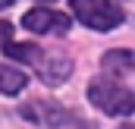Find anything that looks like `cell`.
I'll use <instances>...</instances> for the list:
<instances>
[{"instance_id":"cell-10","label":"cell","mask_w":135,"mask_h":129,"mask_svg":"<svg viewBox=\"0 0 135 129\" xmlns=\"http://www.w3.org/2000/svg\"><path fill=\"white\" fill-rule=\"evenodd\" d=\"M9 3H13V0H0V10H6V6H9Z\"/></svg>"},{"instance_id":"cell-8","label":"cell","mask_w":135,"mask_h":129,"mask_svg":"<svg viewBox=\"0 0 135 129\" xmlns=\"http://www.w3.org/2000/svg\"><path fill=\"white\" fill-rule=\"evenodd\" d=\"M3 54L13 57V60H19V63H35L41 57V47H35V44H16L13 38H3Z\"/></svg>"},{"instance_id":"cell-3","label":"cell","mask_w":135,"mask_h":129,"mask_svg":"<svg viewBox=\"0 0 135 129\" xmlns=\"http://www.w3.org/2000/svg\"><path fill=\"white\" fill-rule=\"evenodd\" d=\"M19 113H22L25 120H32V123H41V126H75V123H79V117H75L72 110L60 107V104H54V101L22 104Z\"/></svg>"},{"instance_id":"cell-9","label":"cell","mask_w":135,"mask_h":129,"mask_svg":"<svg viewBox=\"0 0 135 129\" xmlns=\"http://www.w3.org/2000/svg\"><path fill=\"white\" fill-rule=\"evenodd\" d=\"M0 38H13V22L0 19Z\"/></svg>"},{"instance_id":"cell-5","label":"cell","mask_w":135,"mask_h":129,"mask_svg":"<svg viewBox=\"0 0 135 129\" xmlns=\"http://www.w3.org/2000/svg\"><path fill=\"white\" fill-rule=\"evenodd\" d=\"M32 66H38V76H41V82H47V85H60V82H66L69 72H72V63H69L66 57H60V54H41Z\"/></svg>"},{"instance_id":"cell-4","label":"cell","mask_w":135,"mask_h":129,"mask_svg":"<svg viewBox=\"0 0 135 129\" xmlns=\"http://www.w3.org/2000/svg\"><path fill=\"white\" fill-rule=\"evenodd\" d=\"M22 25L28 32H35V35H66L69 32V16L57 13V10L38 6V10H28L22 16Z\"/></svg>"},{"instance_id":"cell-2","label":"cell","mask_w":135,"mask_h":129,"mask_svg":"<svg viewBox=\"0 0 135 129\" xmlns=\"http://www.w3.org/2000/svg\"><path fill=\"white\" fill-rule=\"evenodd\" d=\"M72 13L94 32H110L123 22V10L110 0H69Z\"/></svg>"},{"instance_id":"cell-6","label":"cell","mask_w":135,"mask_h":129,"mask_svg":"<svg viewBox=\"0 0 135 129\" xmlns=\"http://www.w3.org/2000/svg\"><path fill=\"white\" fill-rule=\"evenodd\" d=\"M101 66L110 72V76H132L135 54H132V50H110V54H104Z\"/></svg>"},{"instance_id":"cell-11","label":"cell","mask_w":135,"mask_h":129,"mask_svg":"<svg viewBox=\"0 0 135 129\" xmlns=\"http://www.w3.org/2000/svg\"><path fill=\"white\" fill-rule=\"evenodd\" d=\"M44 3H50V0H44Z\"/></svg>"},{"instance_id":"cell-7","label":"cell","mask_w":135,"mask_h":129,"mask_svg":"<svg viewBox=\"0 0 135 129\" xmlns=\"http://www.w3.org/2000/svg\"><path fill=\"white\" fill-rule=\"evenodd\" d=\"M25 82H28L25 72H19V69H13V66L0 63V91H3V95H19V91L25 88Z\"/></svg>"},{"instance_id":"cell-1","label":"cell","mask_w":135,"mask_h":129,"mask_svg":"<svg viewBox=\"0 0 135 129\" xmlns=\"http://www.w3.org/2000/svg\"><path fill=\"white\" fill-rule=\"evenodd\" d=\"M88 98H91V104L104 110V113H110V117H129L135 110V95L126 88V85H119L116 79H94L91 85H88Z\"/></svg>"}]
</instances>
